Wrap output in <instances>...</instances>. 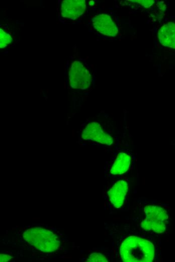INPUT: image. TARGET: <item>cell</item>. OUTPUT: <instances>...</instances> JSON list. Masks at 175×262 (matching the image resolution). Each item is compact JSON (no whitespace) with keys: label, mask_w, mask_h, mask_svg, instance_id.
I'll return each mask as SVG.
<instances>
[{"label":"cell","mask_w":175,"mask_h":262,"mask_svg":"<svg viewBox=\"0 0 175 262\" xmlns=\"http://www.w3.org/2000/svg\"><path fill=\"white\" fill-rule=\"evenodd\" d=\"M23 238L27 243L44 252L55 251L60 245L57 235L48 229L39 227L26 230L23 233Z\"/></svg>","instance_id":"obj_2"},{"label":"cell","mask_w":175,"mask_h":262,"mask_svg":"<svg viewBox=\"0 0 175 262\" xmlns=\"http://www.w3.org/2000/svg\"><path fill=\"white\" fill-rule=\"evenodd\" d=\"M12 41L11 36L3 29H0V47L1 48L7 47Z\"/></svg>","instance_id":"obj_11"},{"label":"cell","mask_w":175,"mask_h":262,"mask_svg":"<svg viewBox=\"0 0 175 262\" xmlns=\"http://www.w3.org/2000/svg\"><path fill=\"white\" fill-rule=\"evenodd\" d=\"M81 137L84 140L97 142L107 146H111L114 143L113 137L105 132L97 122L88 123L82 129Z\"/></svg>","instance_id":"obj_5"},{"label":"cell","mask_w":175,"mask_h":262,"mask_svg":"<svg viewBox=\"0 0 175 262\" xmlns=\"http://www.w3.org/2000/svg\"><path fill=\"white\" fill-rule=\"evenodd\" d=\"M158 37L163 46L175 49V23L170 22L162 26Z\"/></svg>","instance_id":"obj_9"},{"label":"cell","mask_w":175,"mask_h":262,"mask_svg":"<svg viewBox=\"0 0 175 262\" xmlns=\"http://www.w3.org/2000/svg\"><path fill=\"white\" fill-rule=\"evenodd\" d=\"M95 29L100 33L108 36H115L118 32V28L112 18L106 14H100L92 20Z\"/></svg>","instance_id":"obj_6"},{"label":"cell","mask_w":175,"mask_h":262,"mask_svg":"<svg viewBox=\"0 0 175 262\" xmlns=\"http://www.w3.org/2000/svg\"><path fill=\"white\" fill-rule=\"evenodd\" d=\"M94 4V2L93 1H91V2H90V5H93Z\"/></svg>","instance_id":"obj_15"},{"label":"cell","mask_w":175,"mask_h":262,"mask_svg":"<svg viewBox=\"0 0 175 262\" xmlns=\"http://www.w3.org/2000/svg\"><path fill=\"white\" fill-rule=\"evenodd\" d=\"M120 254L125 262H150L154 257V246L146 239L130 236L122 242Z\"/></svg>","instance_id":"obj_1"},{"label":"cell","mask_w":175,"mask_h":262,"mask_svg":"<svg viewBox=\"0 0 175 262\" xmlns=\"http://www.w3.org/2000/svg\"><path fill=\"white\" fill-rule=\"evenodd\" d=\"M144 213L145 218L141 222L143 229L157 233H162L165 231L168 216L164 209L157 206L148 205L144 207Z\"/></svg>","instance_id":"obj_3"},{"label":"cell","mask_w":175,"mask_h":262,"mask_svg":"<svg viewBox=\"0 0 175 262\" xmlns=\"http://www.w3.org/2000/svg\"><path fill=\"white\" fill-rule=\"evenodd\" d=\"M128 188L127 182L121 180L117 181L108 190L109 200L114 207L120 208L123 205Z\"/></svg>","instance_id":"obj_8"},{"label":"cell","mask_w":175,"mask_h":262,"mask_svg":"<svg viewBox=\"0 0 175 262\" xmlns=\"http://www.w3.org/2000/svg\"><path fill=\"white\" fill-rule=\"evenodd\" d=\"M85 9L84 0H64L61 4L60 14L63 18L75 20L84 13Z\"/></svg>","instance_id":"obj_7"},{"label":"cell","mask_w":175,"mask_h":262,"mask_svg":"<svg viewBox=\"0 0 175 262\" xmlns=\"http://www.w3.org/2000/svg\"><path fill=\"white\" fill-rule=\"evenodd\" d=\"M68 80L71 88L86 90L92 82V77L85 66L80 61L72 62L68 70Z\"/></svg>","instance_id":"obj_4"},{"label":"cell","mask_w":175,"mask_h":262,"mask_svg":"<svg viewBox=\"0 0 175 262\" xmlns=\"http://www.w3.org/2000/svg\"><path fill=\"white\" fill-rule=\"evenodd\" d=\"M134 2H136L139 4H140L141 6L144 7H150L151 5H152L154 3V1L152 0H138V1H133Z\"/></svg>","instance_id":"obj_13"},{"label":"cell","mask_w":175,"mask_h":262,"mask_svg":"<svg viewBox=\"0 0 175 262\" xmlns=\"http://www.w3.org/2000/svg\"><path fill=\"white\" fill-rule=\"evenodd\" d=\"M0 255V261L1 262L8 261L13 258V257L12 256L6 254L1 253Z\"/></svg>","instance_id":"obj_14"},{"label":"cell","mask_w":175,"mask_h":262,"mask_svg":"<svg viewBox=\"0 0 175 262\" xmlns=\"http://www.w3.org/2000/svg\"><path fill=\"white\" fill-rule=\"evenodd\" d=\"M86 261L89 262H107V258L102 253L98 252H93L91 253Z\"/></svg>","instance_id":"obj_12"},{"label":"cell","mask_w":175,"mask_h":262,"mask_svg":"<svg viewBox=\"0 0 175 262\" xmlns=\"http://www.w3.org/2000/svg\"><path fill=\"white\" fill-rule=\"evenodd\" d=\"M131 162L130 156L124 152H120L110 169L113 175L122 174L129 169Z\"/></svg>","instance_id":"obj_10"}]
</instances>
